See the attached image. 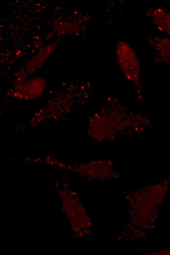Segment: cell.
<instances>
[{
	"label": "cell",
	"mask_w": 170,
	"mask_h": 255,
	"mask_svg": "<svg viewBox=\"0 0 170 255\" xmlns=\"http://www.w3.org/2000/svg\"><path fill=\"white\" fill-rule=\"evenodd\" d=\"M117 58L119 65L128 79L136 80L139 73V62L134 51L127 43L119 42L117 46Z\"/></svg>",
	"instance_id": "obj_1"
},
{
	"label": "cell",
	"mask_w": 170,
	"mask_h": 255,
	"mask_svg": "<svg viewBox=\"0 0 170 255\" xmlns=\"http://www.w3.org/2000/svg\"><path fill=\"white\" fill-rule=\"evenodd\" d=\"M151 37L149 42L156 60L170 67V38L162 36Z\"/></svg>",
	"instance_id": "obj_2"
},
{
	"label": "cell",
	"mask_w": 170,
	"mask_h": 255,
	"mask_svg": "<svg viewBox=\"0 0 170 255\" xmlns=\"http://www.w3.org/2000/svg\"><path fill=\"white\" fill-rule=\"evenodd\" d=\"M146 14L158 30L170 35V10L151 8L147 10Z\"/></svg>",
	"instance_id": "obj_3"
}]
</instances>
